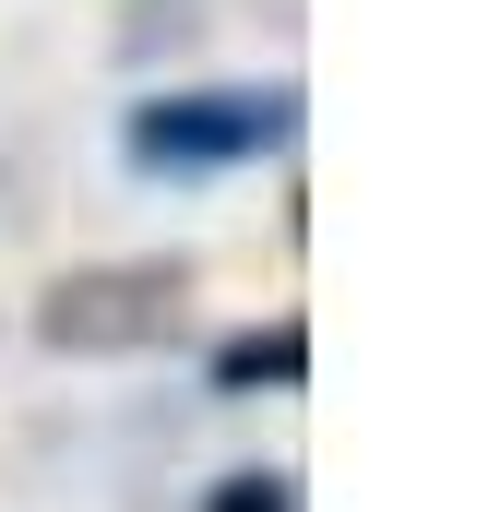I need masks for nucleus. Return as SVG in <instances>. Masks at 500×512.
Returning a JSON list of instances; mask_svg holds the SVG:
<instances>
[{"label": "nucleus", "instance_id": "1", "mask_svg": "<svg viewBox=\"0 0 500 512\" xmlns=\"http://www.w3.org/2000/svg\"><path fill=\"white\" fill-rule=\"evenodd\" d=\"M179 262H108V274H72V286H48V346H155L167 322H179Z\"/></svg>", "mask_w": 500, "mask_h": 512}, {"label": "nucleus", "instance_id": "2", "mask_svg": "<svg viewBox=\"0 0 500 512\" xmlns=\"http://www.w3.org/2000/svg\"><path fill=\"white\" fill-rule=\"evenodd\" d=\"M286 96H155L143 120H131V155L143 167H239L262 143H286Z\"/></svg>", "mask_w": 500, "mask_h": 512}, {"label": "nucleus", "instance_id": "3", "mask_svg": "<svg viewBox=\"0 0 500 512\" xmlns=\"http://www.w3.org/2000/svg\"><path fill=\"white\" fill-rule=\"evenodd\" d=\"M298 358H310V346H298V322H274V334H239V346L215 358V382H227V393H250V382H298Z\"/></svg>", "mask_w": 500, "mask_h": 512}]
</instances>
